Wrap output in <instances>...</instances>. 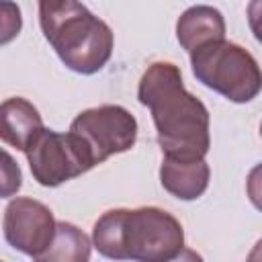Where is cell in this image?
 I'll list each match as a JSON object with an SVG mask.
<instances>
[{"label":"cell","mask_w":262,"mask_h":262,"mask_svg":"<svg viewBox=\"0 0 262 262\" xmlns=\"http://www.w3.org/2000/svg\"><path fill=\"white\" fill-rule=\"evenodd\" d=\"M137 98L151 111L164 158L205 160L211 147L209 111L184 88L178 66L151 63L139 80Z\"/></svg>","instance_id":"6da1fadb"},{"label":"cell","mask_w":262,"mask_h":262,"mask_svg":"<svg viewBox=\"0 0 262 262\" xmlns=\"http://www.w3.org/2000/svg\"><path fill=\"white\" fill-rule=\"evenodd\" d=\"M94 248L111 260L168 262L184 248L180 221L164 209H111L92 229Z\"/></svg>","instance_id":"7a4b0ae2"},{"label":"cell","mask_w":262,"mask_h":262,"mask_svg":"<svg viewBox=\"0 0 262 262\" xmlns=\"http://www.w3.org/2000/svg\"><path fill=\"white\" fill-rule=\"evenodd\" d=\"M39 23L45 39L72 72L90 76L111 59L113 31L84 4L72 0H41Z\"/></svg>","instance_id":"3957f363"},{"label":"cell","mask_w":262,"mask_h":262,"mask_svg":"<svg viewBox=\"0 0 262 262\" xmlns=\"http://www.w3.org/2000/svg\"><path fill=\"white\" fill-rule=\"evenodd\" d=\"M194 78L231 102H250L262 90V70L244 47L217 41L190 53Z\"/></svg>","instance_id":"277c9868"},{"label":"cell","mask_w":262,"mask_h":262,"mask_svg":"<svg viewBox=\"0 0 262 262\" xmlns=\"http://www.w3.org/2000/svg\"><path fill=\"white\" fill-rule=\"evenodd\" d=\"M70 133L82 143L90 162L96 166L135 145L137 121L119 104H102L82 111L72 121Z\"/></svg>","instance_id":"5b68a950"},{"label":"cell","mask_w":262,"mask_h":262,"mask_svg":"<svg viewBox=\"0 0 262 262\" xmlns=\"http://www.w3.org/2000/svg\"><path fill=\"white\" fill-rule=\"evenodd\" d=\"M25 154L31 174L41 186H59L94 168L86 149L70 131L43 129Z\"/></svg>","instance_id":"8992f818"},{"label":"cell","mask_w":262,"mask_h":262,"mask_svg":"<svg viewBox=\"0 0 262 262\" xmlns=\"http://www.w3.org/2000/svg\"><path fill=\"white\" fill-rule=\"evenodd\" d=\"M2 227L6 242L14 250L35 258L51 244L57 223L43 203L29 196H16L4 211Z\"/></svg>","instance_id":"52a82bcc"},{"label":"cell","mask_w":262,"mask_h":262,"mask_svg":"<svg viewBox=\"0 0 262 262\" xmlns=\"http://www.w3.org/2000/svg\"><path fill=\"white\" fill-rule=\"evenodd\" d=\"M176 39L188 53H194L196 49L225 41V20L223 14L207 4L190 6L182 12V16L176 23Z\"/></svg>","instance_id":"ba28073f"},{"label":"cell","mask_w":262,"mask_h":262,"mask_svg":"<svg viewBox=\"0 0 262 262\" xmlns=\"http://www.w3.org/2000/svg\"><path fill=\"white\" fill-rule=\"evenodd\" d=\"M43 119L39 111L25 98H6L0 106V137L4 143L27 151L35 137L43 131Z\"/></svg>","instance_id":"9c48e42d"},{"label":"cell","mask_w":262,"mask_h":262,"mask_svg":"<svg viewBox=\"0 0 262 262\" xmlns=\"http://www.w3.org/2000/svg\"><path fill=\"white\" fill-rule=\"evenodd\" d=\"M209 164L205 160H178L164 158L160 166L162 186L180 201L199 199L209 186Z\"/></svg>","instance_id":"30bf717a"},{"label":"cell","mask_w":262,"mask_h":262,"mask_svg":"<svg viewBox=\"0 0 262 262\" xmlns=\"http://www.w3.org/2000/svg\"><path fill=\"white\" fill-rule=\"evenodd\" d=\"M92 244L74 223L59 221L51 244L35 256V262H90Z\"/></svg>","instance_id":"8fae6325"},{"label":"cell","mask_w":262,"mask_h":262,"mask_svg":"<svg viewBox=\"0 0 262 262\" xmlns=\"http://www.w3.org/2000/svg\"><path fill=\"white\" fill-rule=\"evenodd\" d=\"M2 158H4V166H2V178H4L2 194H4V196H10L12 192H16V190L20 188V170H18V166L12 162V158H10L8 151H4Z\"/></svg>","instance_id":"7c38bea8"},{"label":"cell","mask_w":262,"mask_h":262,"mask_svg":"<svg viewBox=\"0 0 262 262\" xmlns=\"http://www.w3.org/2000/svg\"><path fill=\"white\" fill-rule=\"evenodd\" d=\"M246 190H248V199L250 203L262 211V164H256L250 174H248V180H246Z\"/></svg>","instance_id":"4fadbf2b"},{"label":"cell","mask_w":262,"mask_h":262,"mask_svg":"<svg viewBox=\"0 0 262 262\" xmlns=\"http://www.w3.org/2000/svg\"><path fill=\"white\" fill-rule=\"evenodd\" d=\"M248 23L254 37L262 43V0H254L248 4Z\"/></svg>","instance_id":"5bb4252c"},{"label":"cell","mask_w":262,"mask_h":262,"mask_svg":"<svg viewBox=\"0 0 262 262\" xmlns=\"http://www.w3.org/2000/svg\"><path fill=\"white\" fill-rule=\"evenodd\" d=\"M168 262H203V258H201V254H196L194 250L182 248V252H180L178 256H174L172 260H168Z\"/></svg>","instance_id":"9a60e30c"},{"label":"cell","mask_w":262,"mask_h":262,"mask_svg":"<svg viewBox=\"0 0 262 262\" xmlns=\"http://www.w3.org/2000/svg\"><path fill=\"white\" fill-rule=\"evenodd\" d=\"M246 262H262V239L256 242V246L250 250L248 254V260Z\"/></svg>","instance_id":"2e32d148"},{"label":"cell","mask_w":262,"mask_h":262,"mask_svg":"<svg viewBox=\"0 0 262 262\" xmlns=\"http://www.w3.org/2000/svg\"><path fill=\"white\" fill-rule=\"evenodd\" d=\"M260 135H262V123H260Z\"/></svg>","instance_id":"e0dca14e"}]
</instances>
